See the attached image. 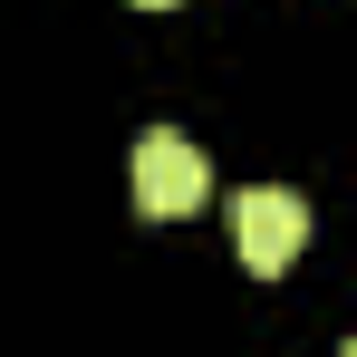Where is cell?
I'll use <instances>...</instances> for the list:
<instances>
[{
  "instance_id": "6da1fadb",
  "label": "cell",
  "mask_w": 357,
  "mask_h": 357,
  "mask_svg": "<svg viewBox=\"0 0 357 357\" xmlns=\"http://www.w3.org/2000/svg\"><path fill=\"white\" fill-rule=\"evenodd\" d=\"M203 193H213L203 145H193V135H174V126H145V135H135V203H145L155 222H174V213H193Z\"/></svg>"
},
{
  "instance_id": "7a4b0ae2",
  "label": "cell",
  "mask_w": 357,
  "mask_h": 357,
  "mask_svg": "<svg viewBox=\"0 0 357 357\" xmlns=\"http://www.w3.org/2000/svg\"><path fill=\"white\" fill-rule=\"evenodd\" d=\"M232 232H241V261L261 280H280L299 261V241H309V203L280 193V183H251V193H232Z\"/></svg>"
},
{
  "instance_id": "3957f363",
  "label": "cell",
  "mask_w": 357,
  "mask_h": 357,
  "mask_svg": "<svg viewBox=\"0 0 357 357\" xmlns=\"http://www.w3.org/2000/svg\"><path fill=\"white\" fill-rule=\"evenodd\" d=\"M135 10H174V0H135Z\"/></svg>"
}]
</instances>
